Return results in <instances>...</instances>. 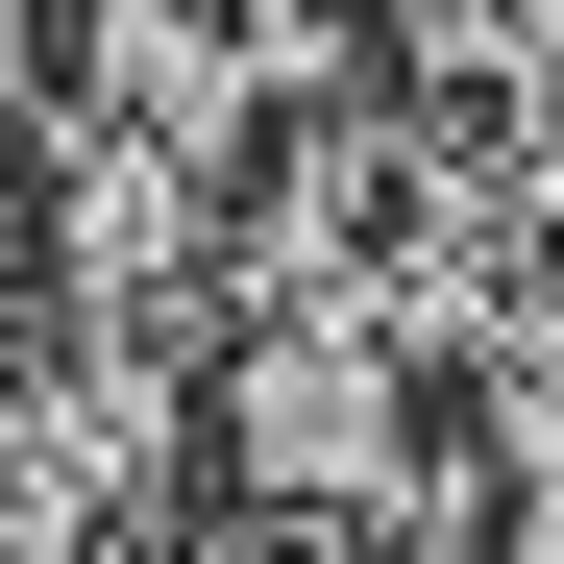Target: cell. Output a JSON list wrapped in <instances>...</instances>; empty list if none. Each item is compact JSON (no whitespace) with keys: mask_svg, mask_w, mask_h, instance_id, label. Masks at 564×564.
Segmentation results:
<instances>
[{"mask_svg":"<svg viewBox=\"0 0 564 564\" xmlns=\"http://www.w3.org/2000/svg\"><path fill=\"white\" fill-rule=\"evenodd\" d=\"M197 442H221V516L270 540H319V516H442L466 491V442H442V368L393 319H344V295H246L197 344Z\"/></svg>","mask_w":564,"mask_h":564,"instance_id":"6da1fadb","label":"cell"},{"mask_svg":"<svg viewBox=\"0 0 564 564\" xmlns=\"http://www.w3.org/2000/svg\"><path fill=\"white\" fill-rule=\"evenodd\" d=\"M221 516V442H197V344H123V319H0V564H148Z\"/></svg>","mask_w":564,"mask_h":564,"instance_id":"7a4b0ae2","label":"cell"},{"mask_svg":"<svg viewBox=\"0 0 564 564\" xmlns=\"http://www.w3.org/2000/svg\"><path fill=\"white\" fill-rule=\"evenodd\" d=\"M50 123V0H0V148Z\"/></svg>","mask_w":564,"mask_h":564,"instance_id":"3957f363","label":"cell"},{"mask_svg":"<svg viewBox=\"0 0 564 564\" xmlns=\"http://www.w3.org/2000/svg\"><path fill=\"white\" fill-rule=\"evenodd\" d=\"M148 564H270V540H246V516H197V540H148Z\"/></svg>","mask_w":564,"mask_h":564,"instance_id":"277c9868","label":"cell"},{"mask_svg":"<svg viewBox=\"0 0 564 564\" xmlns=\"http://www.w3.org/2000/svg\"><path fill=\"white\" fill-rule=\"evenodd\" d=\"M0 319H25V172H0Z\"/></svg>","mask_w":564,"mask_h":564,"instance_id":"5b68a950","label":"cell"}]
</instances>
